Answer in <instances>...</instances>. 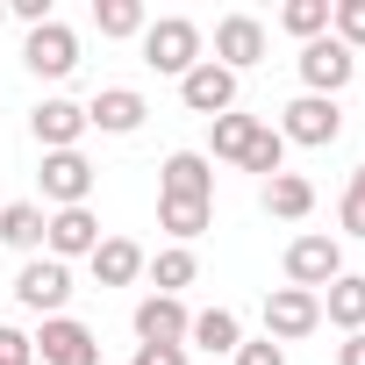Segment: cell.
Returning a JSON list of instances; mask_svg holds the SVG:
<instances>
[{
  "instance_id": "1",
  "label": "cell",
  "mask_w": 365,
  "mask_h": 365,
  "mask_svg": "<svg viewBox=\"0 0 365 365\" xmlns=\"http://www.w3.org/2000/svg\"><path fill=\"white\" fill-rule=\"evenodd\" d=\"M143 65L165 72V79H187V72L201 65V22H187V15L143 22Z\"/></svg>"
},
{
  "instance_id": "2",
  "label": "cell",
  "mask_w": 365,
  "mask_h": 365,
  "mask_svg": "<svg viewBox=\"0 0 365 365\" xmlns=\"http://www.w3.org/2000/svg\"><path fill=\"white\" fill-rule=\"evenodd\" d=\"M329 279H344V244L336 237H294L287 244V287H301V294H322Z\"/></svg>"
},
{
  "instance_id": "3",
  "label": "cell",
  "mask_w": 365,
  "mask_h": 365,
  "mask_svg": "<svg viewBox=\"0 0 365 365\" xmlns=\"http://www.w3.org/2000/svg\"><path fill=\"white\" fill-rule=\"evenodd\" d=\"M279 136H287V143L322 150V143H336V136H344V108H336V101H322V93H301V101H287V108H279Z\"/></svg>"
},
{
  "instance_id": "4",
  "label": "cell",
  "mask_w": 365,
  "mask_h": 365,
  "mask_svg": "<svg viewBox=\"0 0 365 365\" xmlns=\"http://www.w3.org/2000/svg\"><path fill=\"white\" fill-rule=\"evenodd\" d=\"M15 301L29 308V315H65V301H72V265H58V258H29L22 272H15Z\"/></svg>"
},
{
  "instance_id": "5",
  "label": "cell",
  "mask_w": 365,
  "mask_h": 365,
  "mask_svg": "<svg viewBox=\"0 0 365 365\" xmlns=\"http://www.w3.org/2000/svg\"><path fill=\"white\" fill-rule=\"evenodd\" d=\"M294 65H301V86H308V93H322V101H336V93L351 86V72H358V58H351L336 36L301 43V58H294Z\"/></svg>"
},
{
  "instance_id": "6",
  "label": "cell",
  "mask_w": 365,
  "mask_h": 365,
  "mask_svg": "<svg viewBox=\"0 0 365 365\" xmlns=\"http://www.w3.org/2000/svg\"><path fill=\"white\" fill-rule=\"evenodd\" d=\"M29 344H36V358H43V365H101V336H93L79 315H51Z\"/></svg>"
},
{
  "instance_id": "7",
  "label": "cell",
  "mask_w": 365,
  "mask_h": 365,
  "mask_svg": "<svg viewBox=\"0 0 365 365\" xmlns=\"http://www.w3.org/2000/svg\"><path fill=\"white\" fill-rule=\"evenodd\" d=\"M315 322H322V294H301V287H272L265 294V336L272 344H301Z\"/></svg>"
},
{
  "instance_id": "8",
  "label": "cell",
  "mask_w": 365,
  "mask_h": 365,
  "mask_svg": "<svg viewBox=\"0 0 365 365\" xmlns=\"http://www.w3.org/2000/svg\"><path fill=\"white\" fill-rule=\"evenodd\" d=\"M22 65H29L36 79H72V72H79V36H72L65 22H43V29H29Z\"/></svg>"
},
{
  "instance_id": "9",
  "label": "cell",
  "mask_w": 365,
  "mask_h": 365,
  "mask_svg": "<svg viewBox=\"0 0 365 365\" xmlns=\"http://www.w3.org/2000/svg\"><path fill=\"white\" fill-rule=\"evenodd\" d=\"M93 251H101V222H93V208H58V215L43 222V258L72 265V258H93Z\"/></svg>"
},
{
  "instance_id": "10",
  "label": "cell",
  "mask_w": 365,
  "mask_h": 365,
  "mask_svg": "<svg viewBox=\"0 0 365 365\" xmlns=\"http://www.w3.org/2000/svg\"><path fill=\"white\" fill-rule=\"evenodd\" d=\"M43 201H58V208H86V194H93V165H86V150H43Z\"/></svg>"
},
{
  "instance_id": "11",
  "label": "cell",
  "mask_w": 365,
  "mask_h": 365,
  "mask_svg": "<svg viewBox=\"0 0 365 365\" xmlns=\"http://www.w3.org/2000/svg\"><path fill=\"white\" fill-rule=\"evenodd\" d=\"M143 115H150V101H143L136 86H101V93L86 101V129H101V136H136Z\"/></svg>"
},
{
  "instance_id": "12",
  "label": "cell",
  "mask_w": 365,
  "mask_h": 365,
  "mask_svg": "<svg viewBox=\"0 0 365 365\" xmlns=\"http://www.w3.org/2000/svg\"><path fill=\"white\" fill-rule=\"evenodd\" d=\"M158 201H215V165L201 150H172L158 172Z\"/></svg>"
},
{
  "instance_id": "13",
  "label": "cell",
  "mask_w": 365,
  "mask_h": 365,
  "mask_svg": "<svg viewBox=\"0 0 365 365\" xmlns=\"http://www.w3.org/2000/svg\"><path fill=\"white\" fill-rule=\"evenodd\" d=\"M179 101H187L194 115H208V122H215V115H230V108H237V72H222L215 58H201L187 79H179Z\"/></svg>"
},
{
  "instance_id": "14",
  "label": "cell",
  "mask_w": 365,
  "mask_h": 365,
  "mask_svg": "<svg viewBox=\"0 0 365 365\" xmlns=\"http://www.w3.org/2000/svg\"><path fill=\"white\" fill-rule=\"evenodd\" d=\"M265 58V22L258 15H222L215 22V65L222 72H251Z\"/></svg>"
},
{
  "instance_id": "15",
  "label": "cell",
  "mask_w": 365,
  "mask_h": 365,
  "mask_svg": "<svg viewBox=\"0 0 365 365\" xmlns=\"http://www.w3.org/2000/svg\"><path fill=\"white\" fill-rule=\"evenodd\" d=\"M29 129H36V143H43V150H79V136H86V108H79V101H65V93H51V101H36Z\"/></svg>"
},
{
  "instance_id": "16",
  "label": "cell",
  "mask_w": 365,
  "mask_h": 365,
  "mask_svg": "<svg viewBox=\"0 0 365 365\" xmlns=\"http://www.w3.org/2000/svg\"><path fill=\"white\" fill-rule=\"evenodd\" d=\"M187 301L179 294H143L136 301V344H187Z\"/></svg>"
},
{
  "instance_id": "17",
  "label": "cell",
  "mask_w": 365,
  "mask_h": 365,
  "mask_svg": "<svg viewBox=\"0 0 365 365\" xmlns=\"http://www.w3.org/2000/svg\"><path fill=\"white\" fill-rule=\"evenodd\" d=\"M237 344H244V322H237V308H201V315L187 322V351L237 358Z\"/></svg>"
},
{
  "instance_id": "18",
  "label": "cell",
  "mask_w": 365,
  "mask_h": 365,
  "mask_svg": "<svg viewBox=\"0 0 365 365\" xmlns=\"http://www.w3.org/2000/svg\"><path fill=\"white\" fill-rule=\"evenodd\" d=\"M265 215H279V222H308L315 215V187L301 172H272L265 179Z\"/></svg>"
},
{
  "instance_id": "19",
  "label": "cell",
  "mask_w": 365,
  "mask_h": 365,
  "mask_svg": "<svg viewBox=\"0 0 365 365\" xmlns=\"http://www.w3.org/2000/svg\"><path fill=\"white\" fill-rule=\"evenodd\" d=\"M86 265H93V279H101V287H129V279L143 272V251H136L129 237H101V251H93Z\"/></svg>"
},
{
  "instance_id": "20",
  "label": "cell",
  "mask_w": 365,
  "mask_h": 365,
  "mask_svg": "<svg viewBox=\"0 0 365 365\" xmlns=\"http://www.w3.org/2000/svg\"><path fill=\"white\" fill-rule=\"evenodd\" d=\"M322 315H329L336 329H351V336H358V329H365V279H358V272L329 279V287H322Z\"/></svg>"
},
{
  "instance_id": "21",
  "label": "cell",
  "mask_w": 365,
  "mask_h": 365,
  "mask_svg": "<svg viewBox=\"0 0 365 365\" xmlns=\"http://www.w3.org/2000/svg\"><path fill=\"white\" fill-rule=\"evenodd\" d=\"M43 208L36 201H0V244H8V251H36L43 244Z\"/></svg>"
},
{
  "instance_id": "22",
  "label": "cell",
  "mask_w": 365,
  "mask_h": 365,
  "mask_svg": "<svg viewBox=\"0 0 365 365\" xmlns=\"http://www.w3.org/2000/svg\"><path fill=\"white\" fill-rule=\"evenodd\" d=\"M258 129H265L258 115H237V108H230V115H215V122H208V150H215V158H230V165H244V150H251V136H258Z\"/></svg>"
},
{
  "instance_id": "23",
  "label": "cell",
  "mask_w": 365,
  "mask_h": 365,
  "mask_svg": "<svg viewBox=\"0 0 365 365\" xmlns=\"http://www.w3.org/2000/svg\"><path fill=\"white\" fill-rule=\"evenodd\" d=\"M143 272H150V287H158V294H179V287H194V279H201V258H194L187 244H172V251L143 258Z\"/></svg>"
},
{
  "instance_id": "24",
  "label": "cell",
  "mask_w": 365,
  "mask_h": 365,
  "mask_svg": "<svg viewBox=\"0 0 365 365\" xmlns=\"http://www.w3.org/2000/svg\"><path fill=\"white\" fill-rule=\"evenodd\" d=\"M215 222V201H158V230H172L179 244H194Z\"/></svg>"
},
{
  "instance_id": "25",
  "label": "cell",
  "mask_w": 365,
  "mask_h": 365,
  "mask_svg": "<svg viewBox=\"0 0 365 365\" xmlns=\"http://www.w3.org/2000/svg\"><path fill=\"white\" fill-rule=\"evenodd\" d=\"M329 8H336V0H287V8H279V29L301 36V43H315V36H329Z\"/></svg>"
},
{
  "instance_id": "26",
  "label": "cell",
  "mask_w": 365,
  "mask_h": 365,
  "mask_svg": "<svg viewBox=\"0 0 365 365\" xmlns=\"http://www.w3.org/2000/svg\"><path fill=\"white\" fill-rule=\"evenodd\" d=\"M101 36H143V0H93Z\"/></svg>"
},
{
  "instance_id": "27",
  "label": "cell",
  "mask_w": 365,
  "mask_h": 365,
  "mask_svg": "<svg viewBox=\"0 0 365 365\" xmlns=\"http://www.w3.org/2000/svg\"><path fill=\"white\" fill-rule=\"evenodd\" d=\"M329 36L358 58L365 51V0H336V8H329Z\"/></svg>"
},
{
  "instance_id": "28",
  "label": "cell",
  "mask_w": 365,
  "mask_h": 365,
  "mask_svg": "<svg viewBox=\"0 0 365 365\" xmlns=\"http://www.w3.org/2000/svg\"><path fill=\"white\" fill-rule=\"evenodd\" d=\"M244 172H265V179L287 172V136H279V129H258L251 150H244Z\"/></svg>"
},
{
  "instance_id": "29",
  "label": "cell",
  "mask_w": 365,
  "mask_h": 365,
  "mask_svg": "<svg viewBox=\"0 0 365 365\" xmlns=\"http://www.w3.org/2000/svg\"><path fill=\"white\" fill-rule=\"evenodd\" d=\"M336 222H344L351 237H365V165L351 172V187H344V201H336Z\"/></svg>"
},
{
  "instance_id": "30",
  "label": "cell",
  "mask_w": 365,
  "mask_h": 365,
  "mask_svg": "<svg viewBox=\"0 0 365 365\" xmlns=\"http://www.w3.org/2000/svg\"><path fill=\"white\" fill-rule=\"evenodd\" d=\"M0 365H36V344H29L15 322H0Z\"/></svg>"
},
{
  "instance_id": "31",
  "label": "cell",
  "mask_w": 365,
  "mask_h": 365,
  "mask_svg": "<svg viewBox=\"0 0 365 365\" xmlns=\"http://www.w3.org/2000/svg\"><path fill=\"white\" fill-rule=\"evenodd\" d=\"M237 365H287V351L272 336H258V344H237Z\"/></svg>"
},
{
  "instance_id": "32",
  "label": "cell",
  "mask_w": 365,
  "mask_h": 365,
  "mask_svg": "<svg viewBox=\"0 0 365 365\" xmlns=\"http://www.w3.org/2000/svg\"><path fill=\"white\" fill-rule=\"evenodd\" d=\"M136 365H187V344H136Z\"/></svg>"
},
{
  "instance_id": "33",
  "label": "cell",
  "mask_w": 365,
  "mask_h": 365,
  "mask_svg": "<svg viewBox=\"0 0 365 365\" xmlns=\"http://www.w3.org/2000/svg\"><path fill=\"white\" fill-rule=\"evenodd\" d=\"M336 365H365V329H358V336H344V344H336Z\"/></svg>"
},
{
  "instance_id": "34",
  "label": "cell",
  "mask_w": 365,
  "mask_h": 365,
  "mask_svg": "<svg viewBox=\"0 0 365 365\" xmlns=\"http://www.w3.org/2000/svg\"><path fill=\"white\" fill-rule=\"evenodd\" d=\"M0 22H8V0H0Z\"/></svg>"
}]
</instances>
